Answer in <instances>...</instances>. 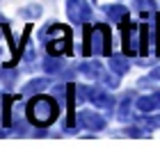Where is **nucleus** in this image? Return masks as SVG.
<instances>
[{"label": "nucleus", "mask_w": 160, "mask_h": 153, "mask_svg": "<svg viewBox=\"0 0 160 153\" xmlns=\"http://www.w3.org/2000/svg\"><path fill=\"white\" fill-rule=\"evenodd\" d=\"M110 48H112V39H110V30L108 25L98 23L92 30L85 32V55H105L110 57Z\"/></svg>", "instance_id": "nucleus-1"}, {"label": "nucleus", "mask_w": 160, "mask_h": 153, "mask_svg": "<svg viewBox=\"0 0 160 153\" xmlns=\"http://www.w3.org/2000/svg\"><path fill=\"white\" fill-rule=\"evenodd\" d=\"M57 116V105L53 98L48 96H37L28 103V119H30L34 126H48L53 123Z\"/></svg>", "instance_id": "nucleus-2"}, {"label": "nucleus", "mask_w": 160, "mask_h": 153, "mask_svg": "<svg viewBox=\"0 0 160 153\" xmlns=\"http://www.w3.org/2000/svg\"><path fill=\"white\" fill-rule=\"evenodd\" d=\"M46 34L53 37L48 41V53L50 55H62V53L69 50V41H71V30L69 27H64L60 23H53L46 32H43V37H46Z\"/></svg>", "instance_id": "nucleus-3"}, {"label": "nucleus", "mask_w": 160, "mask_h": 153, "mask_svg": "<svg viewBox=\"0 0 160 153\" xmlns=\"http://www.w3.org/2000/svg\"><path fill=\"white\" fill-rule=\"evenodd\" d=\"M67 14L73 23H87L92 18V7L85 0H67Z\"/></svg>", "instance_id": "nucleus-4"}, {"label": "nucleus", "mask_w": 160, "mask_h": 153, "mask_svg": "<svg viewBox=\"0 0 160 153\" xmlns=\"http://www.w3.org/2000/svg\"><path fill=\"white\" fill-rule=\"evenodd\" d=\"M121 30H123V50L128 55H135L137 53V41H140V25L137 23H130V21H123L121 23Z\"/></svg>", "instance_id": "nucleus-5"}, {"label": "nucleus", "mask_w": 160, "mask_h": 153, "mask_svg": "<svg viewBox=\"0 0 160 153\" xmlns=\"http://www.w3.org/2000/svg\"><path fill=\"white\" fill-rule=\"evenodd\" d=\"M80 123L85 128H92V130H103L105 128V119L96 112H82L80 114Z\"/></svg>", "instance_id": "nucleus-6"}, {"label": "nucleus", "mask_w": 160, "mask_h": 153, "mask_svg": "<svg viewBox=\"0 0 160 153\" xmlns=\"http://www.w3.org/2000/svg\"><path fill=\"white\" fill-rule=\"evenodd\" d=\"M89 98H92V103L96 107H105V110H112V105H114V98L108 91H103V89H92Z\"/></svg>", "instance_id": "nucleus-7"}, {"label": "nucleus", "mask_w": 160, "mask_h": 153, "mask_svg": "<svg viewBox=\"0 0 160 153\" xmlns=\"http://www.w3.org/2000/svg\"><path fill=\"white\" fill-rule=\"evenodd\" d=\"M128 67H130V64H128V60H126L123 55H112V57H110V69H112L117 76H123V73L128 71Z\"/></svg>", "instance_id": "nucleus-8"}, {"label": "nucleus", "mask_w": 160, "mask_h": 153, "mask_svg": "<svg viewBox=\"0 0 160 153\" xmlns=\"http://www.w3.org/2000/svg\"><path fill=\"white\" fill-rule=\"evenodd\" d=\"M105 12H108V16H110V21H114V23H117V21H121V18L128 14V9H126L123 5H108Z\"/></svg>", "instance_id": "nucleus-9"}, {"label": "nucleus", "mask_w": 160, "mask_h": 153, "mask_svg": "<svg viewBox=\"0 0 160 153\" xmlns=\"http://www.w3.org/2000/svg\"><path fill=\"white\" fill-rule=\"evenodd\" d=\"M156 107H160L156 96H142V98H137V110H140V112H151V110H156Z\"/></svg>", "instance_id": "nucleus-10"}, {"label": "nucleus", "mask_w": 160, "mask_h": 153, "mask_svg": "<svg viewBox=\"0 0 160 153\" xmlns=\"http://www.w3.org/2000/svg\"><path fill=\"white\" fill-rule=\"evenodd\" d=\"M43 87H48V80L46 78H39V80H30L25 87H23V94L25 96H30V94H34V91H41Z\"/></svg>", "instance_id": "nucleus-11"}, {"label": "nucleus", "mask_w": 160, "mask_h": 153, "mask_svg": "<svg viewBox=\"0 0 160 153\" xmlns=\"http://www.w3.org/2000/svg\"><path fill=\"white\" fill-rule=\"evenodd\" d=\"M80 71H82L85 76H89V78H101L103 76V71H101V67L96 62H85L82 67H80Z\"/></svg>", "instance_id": "nucleus-12"}, {"label": "nucleus", "mask_w": 160, "mask_h": 153, "mask_svg": "<svg viewBox=\"0 0 160 153\" xmlns=\"http://www.w3.org/2000/svg\"><path fill=\"white\" fill-rule=\"evenodd\" d=\"M130 96H133V94H126V98L121 101V107H119V119L121 121L130 119Z\"/></svg>", "instance_id": "nucleus-13"}, {"label": "nucleus", "mask_w": 160, "mask_h": 153, "mask_svg": "<svg viewBox=\"0 0 160 153\" xmlns=\"http://www.w3.org/2000/svg\"><path fill=\"white\" fill-rule=\"evenodd\" d=\"M43 69H46L48 73H57V71L62 69V62L57 60V55H55V60L50 57V60H46V62H43Z\"/></svg>", "instance_id": "nucleus-14"}, {"label": "nucleus", "mask_w": 160, "mask_h": 153, "mask_svg": "<svg viewBox=\"0 0 160 153\" xmlns=\"http://www.w3.org/2000/svg\"><path fill=\"white\" fill-rule=\"evenodd\" d=\"M21 16H30V18H37V16H41V7H39V5L23 7V9H21Z\"/></svg>", "instance_id": "nucleus-15"}, {"label": "nucleus", "mask_w": 160, "mask_h": 153, "mask_svg": "<svg viewBox=\"0 0 160 153\" xmlns=\"http://www.w3.org/2000/svg\"><path fill=\"white\" fill-rule=\"evenodd\" d=\"M142 126H147V128H158V126H160V114H158V116H144V119H142Z\"/></svg>", "instance_id": "nucleus-16"}, {"label": "nucleus", "mask_w": 160, "mask_h": 153, "mask_svg": "<svg viewBox=\"0 0 160 153\" xmlns=\"http://www.w3.org/2000/svg\"><path fill=\"white\" fill-rule=\"evenodd\" d=\"M149 78H151V80H160V67L151 71V76H149Z\"/></svg>", "instance_id": "nucleus-17"}, {"label": "nucleus", "mask_w": 160, "mask_h": 153, "mask_svg": "<svg viewBox=\"0 0 160 153\" xmlns=\"http://www.w3.org/2000/svg\"><path fill=\"white\" fill-rule=\"evenodd\" d=\"M105 85H110V87H117V85H119V80H117V78H105Z\"/></svg>", "instance_id": "nucleus-18"}, {"label": "nucleus", "mask_w": 160, "mask_h": 153, "mask_svg": "<svg viewBox=\"0 0 160 153\" xmlns=\"http://www.w3.org/2000/svg\"><path fill=\"white\" fill-rule=\"evenodd\" d=\"M128 135H130V137H142V133H140L137 128H130V130H128Z\"/></svg>", "instance_id": "nucleus-19"}, {"label": "nucleus", "mask_w": 160, "mask_h": 153, "mask_svg": "<svg viewBox=\"0 0 160 153\" xmlns=\"http://www.w3.org/2000/svg\"><path fill=\"white\" fill-rule=\"evenodd\" d=\"M153 96H156V101H158V105H160V91H156Z\"/></svg>", "instance_id": "nucleus-20"}, {"label": "nucleus", "mask_w": 160, "mask_h": 153, "mask_svg": "<svg viewBox=\"0 0 160 153\" xmlns=\"http://www.w3.org/2000/svg\"><path fill=\"white\" fill-rule=\"evenodd\" d=\"M158 23H160V14H158ZM158 55H160V48H158Z\"/></svg>", "instance_id": "nucleus-21"}]
</instances>
